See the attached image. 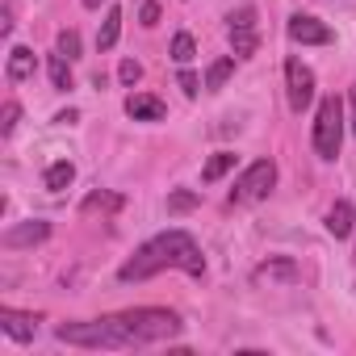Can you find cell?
Masks as SVG:
<instances>
[{"label": "cell", "instance_id": "obj_26", "mask_svg": "<svg viewBox=\"0 0 356 356\" xmlns=\"http://www.w3.org/2000/svg\"><path fill=\"white\" fill-rule=\"evenodd\" d=\"M138 22H143V26H155V22H159V5H155V0H143Z\"/></svg>", "mask_w": 356, "mask_h": 356}, {"label": "cell", "instance_id": "obj_9", "mask_svg": "<svg viewBox=\"0 0 356 356\" xmlns=\"http://www.w3.org/2000/svg\"><path fill=\"white\" fill-rule=\"evenodd\" d=\"M285 30H289V38H293V42H302V47H327V42L335 38V34H331V26H323V22H318V17H310V13H293Z\"/></svg>", "mask_w": 356, "mask_h": 356}, {"label": "cell", "instance_id": "obj_11", "mask_svg": "<svg viewBox=\"0 0 356 356\" xmlns=\"http://www.w3.org/2000/svg\"><path fill=\"white\" fill-rule=\"evenodd\" d=\"M252 281H256V285H293V281H298V264H293L289 256H273L268 264H260V268L252 273Z\"/></svg>", "mask_w": 356, "mask_h": 356}, {"label": "cell", "instance_id": "obj_8", "mask_svg": "<svg viewBox=\"0 0 356 356\" xmlns=\"http://www.w3.org/2000/svg\"><path fill=\"white\" fill-rule=\"evenodd\" d=\"M47 239H51V222H42V218H30V222H22V227H9L5 235H0V248H5V252H22V248L47 243Z\"/></svg>", "mask_w": 356, "mask_h": 356}, {"label": "cell", "instance_id": "obj_27", "mask_svg": "<svg viewBox=\"0 0 356 356\" xmlns=\"http://www.w3.org/2000/svg\"><path fill=\"white\" fill-rule=\"evenodd\" d=\"M197 88H202V80H197L193 72H181V92H185V97H197Z\"/></svg>", "mask_w": 356, "mask_h": 356}, {"label": "cell", "instance_id": "obj_13", "mask_svg": "<svg viewBox=\"0 0 356 356\" xmlns=\"http://www.w3.org/2000/svg\"><path fill=\"white\" fill-rule=\"evenodd\" d=\"M352 227H356V210H352V202H348V197H339V202L327 210V231H331L335 239H348V235H352Z\"/></svg>", "mask_w": 356, "mask_h": 356}, {"label": "cell", "instance_id": "obj_14", "mask_svg": "<svg viewBox=\"0 0 356 356\" xmlns=\"http://www.w3.org/2000/svg\"><path fill=\"white\" fill-rule=\"evenodd\" d=\"M5 72H9V80H13V84H22V80H34V72H38V63H34V51H30V47H13V51H9V63H5Z\"/></svg>", "mask_w": 356, "mask_h": 356}, {"label": "cell", "instance_id": "obj_20", "mask_svg": "<svg viewBox=\"0 0 356 356\" xmlns=\"http://www.w3.org/2000/svg\"><path fill=\"white\" fill-rule=\"evenodd\" d=\"M67 63H72V59H63L59 51H55V55H51V63H47V72H51V84H55L59 92H67V88H72V67H67Z\"/></svg>", "mask_w": 356, "mask_h": 356}, {"label": "cell", "instance_id": "obj_4", "mask_svg": "<svg viewBox=\"0 0 356 356\" xmlns=\"http://www.w3.org/2000/svg\"><path fill=\"white\" fill-rule=\"evenodd\" d=\"M310 143H314V155H318V159H335V155H339V143H343V101H339L335 92L318 101Z\"/></svg>", "mask_w": 356, "mask_h": 356}, {"label": "cell", "instance_id": "obj_7", "mask_svg": "<svg viewBox=\"0 0 356 356\" xmlns=\"http://www.w3.org/2000/svg\"><path fill=\"white\" fill-rule=\"evenodd\" d=\"M285 92H289V109H293V113L310 109V101H314V72H310L298 55L285 59Z\"/></svg>", "mask_w": 356, "mask_h": 356}, {"label": "cell", "instance_id": "obj_31", "mask_svg": "<svg viewBox=\"0 0 356 356\" xmlns=\"http://www.w3.org/2000/svg\"><path fill=\"white\" fill-rule=\"evenodd\" d=\"M105 5V0H84V9H101Z\"/></svg>", "mask_w": 356, "mask_h": 356}, {"label": "cell", "instance_id": "obj_25", "mask_svg": "<svg viewBox=\"0 0 356 356\" xmlns=\"http://www.w3.org/2000/svg\"><path fill=\"white\" fill-rule=\"evenodd\" d=\"M17 118H22V105L9 101V105H5V122H0V134H13V130H17Z\"/></svg>", "mask_w": 356, "mask_h": 356}, {"label": "cell", "instance_id": "obj_30", "mask_svg": "<svg viewBox=\"0 0 356 356\" xmlns=\"http://www.w3.org/2000/svg\"><path fill=\"white\" fill-rule=\"evenodd\" d=\"M352 109H356V84H352ZM352 130H356V113H352Z\"/></svg>", "mask_w": 356, "mask_h": 356}, {"label": "cell", "instance_id": "obj_15", "mask_svg": "<svg viewBox=\"0 0 356 356\" xmlns=\"http://www.w3.org/2000/svg\"><path fill=\"white\" fill-rule=\"evenodd\" d=\"M122 206H126L122 193H105V189H101V193H88V197L80 202V214H118Z\"/></svg>", "mask_w": 356, "mask_h": 356}, {"label": "cell", "instance_id": "obj_5", "mask_svg": "<svg viewBox=\"0 0 356 356\" xmlns=\"http://www.w3.org/2000/svg\"><path fill=\"white\" fill-rule=\"evenodd\" d=\"M273 185H277V163L273 159H256V163L243 168V176L235 181L231 206H256V202H264L273 193Z\"/></svg>", "mask_w": 356, "mask_h": 356}, {"label": "cell", "instance_id": "obj_10", "mask_svg": "<svg viewBox=\"0 0 356 356\" xmlns=\"http://www.w3.org/2000/svg\"><path fill=\"white\" fill-rule=\"evenodd\" d=\"M38 314H26V310H13V306H0V331H5L9 339H17V343H30L34 335H38Z\"/></svg>", "mask_w": 356, "mask_h": 356}, {"label": "cell", "instance_id": "obj_22", "mask_svg": "<svg viewBox=\"0 0 356 356\" xmlns=\"http://www.w3.org/2000/svg\"><path fill=\"white\" fill-rule=\"evenodd\" d=\"M189 210H197V193H193V189L168 193V214H189Z\"/></svg>", "mask_w": 356, "mask_h": 356}, {"label": "cell", "instance_id": "obj_21", "mask_svg": "<svg viewBox=\"0 0 356 356\" xmlns=\"http://www.w3.org/2000/svg\"><path fill=\"white\" fill-rule=\"evenodd\" d=\"M193 55H197L193 34H176V38H172V59L181 63V67H189V63H193Z\"/></svg>", "mask_w": 356, "mask_h": 356}, {"label": "cell", "instance_id": "obj_17", "mask_svg": "<svg viewBox=\"0 0 356 356\" xmlns=\"http://www.w3.org/2000/svg\"><path fill=\"white\" fill-rule=\"evenodd\" d=\"M76 181V163H67V159H55L51 168H47V176H42V185L51 189V193H59V189H67Z\"/></svg>", "mask_w": 356, "mask_h": 356}, {"label": "cell", "instance_id": "obj_18", "mask_svg": "<svg viewBox=\"0 0 356 356\" xmlns=\"http://www.w3.org/2000/svg\"><path fill=\"white\" fill-rule=\"evenodd\" d=\"M231 76H235V55H222V59H214V63L206 67V88H210V92H218Z\"/></svg>", "mask_w": 356, "mask_h": 356}, {"label": "cell", "instance_id": "obj_19", "mask_svg": "<svg viewBox=\"0 0 356 356\" xmlns=\"http://www.w3.org/2000/svg\"><path fill=\"white\" fill-rule=\"evenodd\" d=\"M231 168H235V155H231V151H218V155H210V159H206L202 181H206V185H214V181H222Z\"/></svg>", "mask_w": 356, "mask_h": 356}, {"label": "cell", "instance_id": "obj_23", "mask_svg": "<svg viewBox=\"0 0 356 356\" xmlns=\"http://www.w3.org/2000/svg\"><path fill=\"white\" fill-rule=\"evenodd\" d=\"M55 51H59L63 59H80V34H76V30H59Z\"/></svg>", "mask_w": 356, "mask_h": 356}, {"label": "cell", "instance_id": "obj_28", "mask_svg": "<svg viewBox=\"0 0 356 356\" xmlns=\"http://www.w3.org/2000/svg\"><path fill=\"white\" fill-rule=\"evenodd\" d=\"M0 34H13V5H5V22H0Z\"/></svg>", "mask_w": 356, "mask_h": 356}, {"label": "cell", "instance_id": "obj_29", "mask_svg": "<svg viewBox=\"0 0 356 356\" xmlns=\"http://www.w3.org/2000/svg\"><path fill=\"white\" fill-rule=\"evenodd\" d=\"M76 118H80L76 109H63V113H55V122H63V126H67V122H76Z\"/></svg>", "mask_w": 356, "mask_h": 356}, {"label": "cell", "instance_id": "obj_3", "mask_svg": "<svg viewBox=\"0 0 356 356\" xmlns=\"http://www.w3.org/2000/svg\"><path fill=\"white\" fill-rule=\"evenodd\" d=\"M118 323H122L138 343H155V339L181 335V314H176V310H163V306H134V310H122Z\"/></svg>", "mask_w": 356, "mask_h": 356}, {"label": "cell", "instance_id": "obj_16", "mask_svg": "<svg viewBox=\"0 0 356 356\" xmlns=\"http://www.w3.org/2000/svg\"><path fill=\"white\" fill-rule=\"evenodd\" d=\"M118 38H122V9H109L101 30H97V51H113Z\"/></svg>", "mask_w": 356, "mask_h": 356}, {"label": "cell", "instance_id": "obj_24", "mask_svg": "<svg viewBox=\"0 0 356 356\" xmlns=\"http://www.w3.org/2000/svg\"><path fill=\"white\" fill-rule=\"evenodd\" d=\"M118 80H122L126 88H134V84L143 80V67H138L134 59H122V63H118Z\"/></svg>", "mask_w": 356, "mask_h": 356}, {"label": "cell", "instance_id": "obj_6", "mask_svg": "<svg viewBox=\"0 0 356 356\" xmlns=\"http://www.w3.org/2000/svg\"><path fill=\"white\" fill-rule=\"evenodd\" d=\"M227 38H231V51L235 59H252L260 51V26H256V9L243 5L227 17Z\"/></svg>", "mask_w": 356, "mask_h": 356}, {"label": "cell", "instance_id": "obj_2", "mask_svg": "<svg viewBox=\"0 0 356 356\" xmlns=\"http://www.w3.org/2000/svg\"><path fill=\"white\" fill-rule=\"evenodd\" d=\"M55 339L59 343H72V348H105V352H122V348H138V339L118 323V314H105V318H88V323H59L55 327Z\"/></svg>", "mask_w": 356, "mask_h": 356}, {"label": "cell", "instance_id": "obj_1", "mask_svg": "<svg viewBox=\"0 0 356 356\" xmlns=\"http://www.w3.org/2000/svg\"><path fill=\"white\" fill-rule=\"evenodd\" d=\"M163 268H181L189 277H202L206 273V256L197 248V239L189 231H163L155 239H147L122 268H118V281L130 285V281H151L155 273Z\"/></svg>", "mask_w": 356, "mask_h": 356}, {"label": "cell", "instance_id": "obj_12", "mask_svg": "<svg viewBox=\"0 0 356 356\" xmlns=\"http://www.w3.org/2000/svg\"><path fill=\"white\" fill-rule=\"evenodd\" d=\"M126 113H130L134 122H159V118L168 113V105H163L159 97H151V92H130V97H126Z\"/></svg>", "mask_w": 356, "mask_h": 356}]
</instances>
